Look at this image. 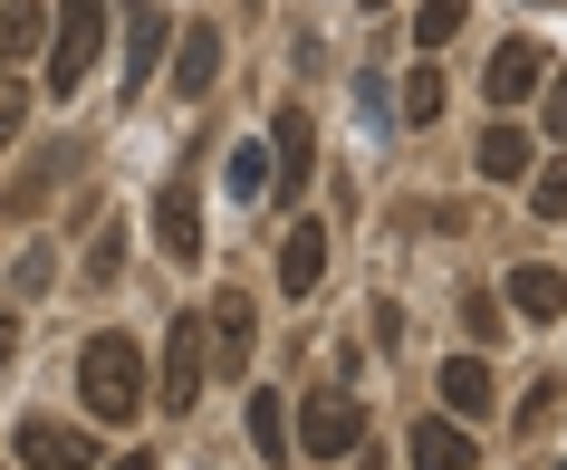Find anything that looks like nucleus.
I'll use <instances>...</instances> for the list:
<instances>
[{"label":"nucleus","instance_id":"1","mask_svg":"<svg viewBox=\"0 0 567 470\" xmlns=\"http://www.w3.org/2000/svg\"><path fill=\"white\" fill-rule=\"evenodd\" d=\"M78 394H87L96 422H135V412L154 404V375H145V355H135V336H87V355H78Z\"/></svg>","mask_w":567,"mask_h":470},{"label":"nucleus","instance_id":"2","mask_svg":"<svg viewBox=\"0 0 567 470\" xmlns=\"http://www.w3.org/2000/svg\"><path fill=\"white\" fill-rule=\"evenodd\" d=\"M96 49H106V0H59V20H49V87L78 96Z\"/></svg>","mask_w":567,"mask_h":470},{"label":"nucleus","instance_id":"3","mask_svg":"<svg viewBox=\"0 0 567 470\" xmlns=\"http://www.w3.org/2000/svg\"><path fill=\"white\" fill-rule=\"evenodd\" d=\"M299 451L308 461H357L365 451V404L347 394V384H318L299 404Z\"/></svg>","mask_w":567,"mask_h":470},{"label":"nucleus","instance_id":"4","mask_svg":"<svg viewBox=\"0 0 567 470\" xmlns=\"http://www.w3.org/2000/svg\"><path fill=\"white\" fill-rule=\"evenodd\" d=\"M212 384V336H203V307H183L174 336H164V375H154V404L164 412H193Z\"/></svg>","mask_w":567,"mask_h":470},{"label":"nucleus","instance_id":"5","mask_svg":"<svg viewBox=\"0 0 567 470\" xmlns=\"http://www.w3.org/2000/svg\"><path fill=\"white\" fill-rule=\"evenodd\" d=\"M308 174H318V125H308V106H279V116H269V192L299 202Z\"/></svg>","mask_w":567,"mask_h":470},{"label":"nucleus","instance_id":"6","mask_svg":"<svg viewBox=\"0 0 567 470\" xmlns=\"http://www.w3.org/2000/svg\"><path fill=\"white\" fill-rule=\"evenodd\" d=\"M154 250H164L174 269L203 260V192H193V174H174L164 192H154Z\"/></svg>","mask_w":567,"mask_h":470},{"label":"nucleus","instance_id":"7","mask_svg":"<svg viewBox=\"0 0 567 470\" xmlns=\"http://www.w3.org/2000/svg\"><path fill=\"white\" fill-rule=\"evenodd\" d=\"M203 336H212V375H240V365H250V336H260V307H250L240 289H212Z\"/></svg>","mask_w":567,"mask_h":470},{"label":"nucleus","instance_id":"8","mask_svg":"<svg viewBox=\"0 0 567 470\" xmlns=\"http://www.w3.org/2000/svg\"><path fill=\"white\" fill-rule=\"evenodd\" d=\"M20 461H30V470H87V461H96V441L78 432V422H49V412H30V422H20Z\"/></svg>","mask_w":567,"mask_h":470},{"label":"nucleus","instance_id":"9","mask_svg":"<svg viewBox=\"0 0 567 470\" xmlns=\"http://www.w3.org/2000/svg\"><path fill=\"white\" fill-rule=\"evenodd\" d=\"M538 77H548V49L538 39H501L481 87H491V106H519V96H538Z\"/></svg>","mask_w":567,"mask_h":470},{"label":"nucleus","instance_id":"10","mask_svg":"<svg viewBox=\"0 0 567 470\" xmlns=\"http://www.w3.org/2000/svg\"><path fill=\"white\" fill-rule=\"evenodd\" d=\"M318 279H328V221H308V211H299V221H289V240H279V289L308 297Z\"/></svg>","mask_w":567,"mask_h":470},{"label":"nucleus","instance_id":"11","mask_svg":"<svg viewBox=\"0 0 567 470\" xmlns=\"http://www.w3.org/2000/svg\"><path fill=\"white\" fill-rule=\"evenodd\" d=\"M509 307H519V317L529 326H548V317H567V269H509Z\"/></svg>","mask_w":567,"mask_h":470},{"label":"nucleus","instance_id":"12","mask_svg":"<svg viewBox=\"0 0 567 470\" xmlns=\"http://www.w3.org/2000/svg\"><path fill=\"white\" fill-rule=\"evenodd\" d=\"M472 164H481V182H519V174H529V164H538V145H529V135H519V125H491V135H481V145H472Z\"/></svg>","mask_w":567,"mask_h":470},{"label":"nucleus","instance_id":"13","mask_svg":"<svg viewBox=\"0 0 567 470\" xmlns=\"http://www.w3.org/2000/svg\"><path fill=\"white\" fill-rule=\"evenodd\" d=\"M481 451H472V432L462 422H443V412H423L414 422V470H472Z\"/></svg>","mask_w":567,"mask_h":470},{"label":"nucleus","instance_id":"14","mask_svg":"<svg viewBox=\"0 0 567 470\" xmlns=\"http://www.w3.org/2000/svg\"><path fill=\"white\" fill-rule=\"evenodd\" d=\"M212 77H221V39H212V30H183L174 39V96H212Z\"/></svg>","mask_w":567,"mask_h":470},{"label":"nucleus","instance_id":"15","mask_svg":"<svg viewBox=\"0 0 567 470\" xmlns=\"http://www.w3.org/2000/svg\"><path fill=\"white\" fill-rule=\"evenodd\" d=\"M443 412H452V422L491 412V365H481V355H452V365H443Z\"/></svg>","mask_w":567,"mask_h":470},{"label":"nucleus","instance_id":"16","mask_svg":"<svg viewBox=\"0 0 567 470\" xmlns=\"http://www.w3.org/2000/svg\"><path fill=\"white\" fill-rule=\"evenodd\" d=\"M30 49H49V10L39 0H0V67L30 59Z\"/></svg>","mask_w":567,"mask_h":470},{"label":"nucleus","instance_id":"17","mask_svg":"<svg viewBox=\"0 0 567 470\" xmlns=\"http://www.w3.org/2000/svg\"><path fill=\"white\" fill-rule=\"evenodd\" d=\"M164 10H154V0H135V30H125V77H154V67H164Z\"/></svg>","mask_w":567,"mask_h":470},{"label":"nucleus","instance_id":"18","mask_svg":"<svg viewBox=\"0 0 567 470\" xmlns=\"http://www.w3.org/2000/svg\"><path fill=\"white\" fill-rule=\"evenodd\" d=\"M49 182H68V145H59V154H39L30 174L10 182V202H0V211H10V221H30V211H39V202H49Z\"/></svg>","mask_w":567,"mask_h":470},{"label":"nucleus","instance_id":"19","mask_svg":"<svg viewBox=\"0 0 567 470\" xmlns=\"http://www.w3.org/2000/svg\"><path fill=\"white\" fill-rule=\"evenodd\" d=\"M472 20V0H414V49L423 59H443V39Z\"/></svg>","mask_w":567,"mask_h":470},{"label":"nucleus","instance_id":"20","mask_svg":"<svg viewBox=\"0 0 567 470\" xmlns=\"http://www.w3.org/2000/svg\"><path fill=\"white\" fill-rule=\"evenodd\" d=\"M221 192H231V202H260V192H269V145H231V164H221Z\"/></svg>","mask_w":567,"mask_h":470},{"label":"nucleus","instance_id":"21","mask_svg":"<svg viewBox=\"0 0 567 470\" xmlns=\"http://www.w3.org/2000/svg\"><path fill=\"white\" fill-rule=\"evenodd\" d=\"M394 116H404V125H433V116H443V67H433V59H423L414 77H404V96H394Z\"/></svg>","mask_w":567,"mask_h":470},{"label":"nucleus","instance_id":"22","mask_svg":"<svg viewBox=\"0 0 567 470\" xmlns=\"http://www.w3.org/2000/svg\"><path fill=\"white\" fill-rule=\"evenodd\" d=\"M250 441H260V461H289V404L279 394H250Z\"/></svg>","mask_w":567,"mask_h":470},{"label":"nucleus","instance_id":"23","mask_svg":"<svg viewBox=\"0 0 567 470\" xmlns=\"http://www.w3.org/2000/svg\"><path fill=\"white\" fill-rule=\"evenodd\" d=\"M529 211L538 221H567V154H548V164L529 174Z\"/></svg>","mask_w":567,"mask_h":470},{"label":"nucleus","instance_id":"24","mask_svg":"<svg viewBox=\"0 0 567 470\" xmlns=\"http://www.w3.org/2000/svg\"><path fill=\"white\" fill-rule=\"evenodd\" d=\"M116 269H125V240H116V221H96V240H87V289H116Z\"/></svg>","mask_w":567,"mask_h":470},{"label":"nucleus","instance_id":"25","mask_svg":"<svg viewBox=\"0 0 567 470\" xmlns=\"http://www.w3.org/2000/svg\"><path fill=\"white\" fill-rule=\"evenodd\" d=\"M20 116H30V77H10V67H0V145L20 135Z\"/></svg>","mask_w":567,"mask_h":470},{"label":"nucleus","instance_id":"26","mask_svg":"<svg viewBox=\"0 0 567 470\" xmlns=\"http://www.w3.org/2000/svg\"><path fill=\"white\" fill-rule=\"evenodd\" d=\"M538 125H548V135H567V77H558V67L538 77Z\"/></svg>","mask_w":567,"mask_h":470},{"label":"nucleus","instance_id":"27","mask_svg":"<svg viewBox=\"0 0 567 470\" xmlns=\"http://www.w3.org/2000/svg\"><path fill=\"white\" fill-rule=\"evenodd\" d=\"M548 412H558V384H529V394H519V432H538Z\"/></svg>","mask_w":567,"mask_h":470},{"label":"nucleus","instance_id":"28","mask_svg":"<svg viewBox=\"0 0 567 470\" xmlns=\"http://www.w3.org/2000/svg\"><path fill=\"white\" fill-rule=\"evenodd\" d=\"M462 326L472 336H501V297H462Z\"/></svg>","mask_w":567,"mask_h":470},{"label":"nucleus","instance_id":"29","mask_svg":"<svg viewBox=\"0 0 567 470\" xmlns=\"http://www.w3.org/2000/svg\"><path fill=\"white\" fill-rule=\"evenodd\" d=\"M10 346H20V326H10V307H0V365H10Z\"/></svg>","mask_w":567,"mask_h":470},{"label":"nucleus","instance_id":"30","mask_svg":"<svg viewBox=\"0 0 567 470\" xmlns=\"http://www.w3.org/2000/svg\"><path fill=\"white\" fill-rule=\"evenodd\" d=\"M106 470H154V451H125V461H106Z\"/></svg>","mask_w":567,"mask_h":470}]
</instances>
